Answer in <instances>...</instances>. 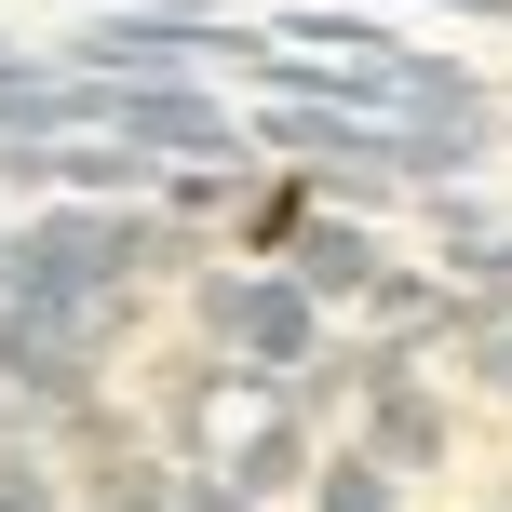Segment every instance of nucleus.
I'll list each match as a JSON object with an SVG mask.
<instances>
[{
	"mask_svg": "<svg viewBox=\"0 0 512 512\" xmlns=\"http://www.w3.org/2000/svg\"><path fill=\"white\" fill-rule=\"evenodd\" d=\"M445 351H459L472 378L512 405V283H459V324H445Z\"/></svg>",
	"mask_w": 512,
	"mask_h": 512,
	"instance_id": "nucleus-7",
	"label": "nucleus"
},
{
	"mask_svg": "<svg viewBox=\"0 0 512 512\" xmlns=\"http://www.w3.org/2000/svg\"><path fill=\"white\" fill-rule=\"evenodd\" d=\"M122 135L149 162H270L256 122H243L230 95H203V81H122Z\"/></svg>",
	"mask_w": 512,
	"mask_h": 512,
	"instance_id": "nucleus-4",
	"label": "nucleus"
},
{
	"mask_svg": "<svg viewBox=\"0 0 512 512\" xmlns=\"http://www.w3.org/2000/svg\"><path fill=\"white\" fill-rule=\"evenodd\" d=\"M283 270H297L324 310H337V297H364V283L391 270V243H378V203H310L297 230H283Z\"/></svg>",
	"mask_w": 512,
	"mask_h": 512,
	"instance_id": "nucleus-6",
	"label": "nucleus"
},
{
	"mask_svg": "<svg viewBox=\"0 0 512 512\" xmlns=\"http://www.w3.org/2000/svg\"><path fill=\"white\" fill-rule=\"evenodd\" d=\"M189 324H203L216 351H243L256 378H297V364L324 351V297H310L283 256H270V270H203V283H189Z\"/></svg>",
	"mask_w": 512,
	"mask_h": 512,
	"instance_id": "nucleus-3",
	"label": "nucleus"
},
{
	"mask_svg": "<svg viewBox=\"0 0 512 512\" xmlns=\"http://www.w3.org/2000/svg\"><path fill=\"white\" fill-rule=\"evenodd\" d=\"M176 512H270V499L243 472H216V459H176Z\"/></svg>",
	"mask_w": 512,
	"mask_h": 512,
	"instance_id": "nucleus-9",
	"label": "nucleus"
},
{
	"mask_svg": "<svg viewBox=\"0 0 512 512\" xmlns=\"http://www.w3.org/2000/svg\"><path fill=\"white\" fill-rule=\"evenodd\" d=\"M189 216L149 203H41L27 230H0V297H135L149 270H189Z\"/></svg>",
	"mask_w": 512,
	"mask_h": 512,
	"instance_id": "nucleus-1",
	"label": "nucleus"
},
{
	"mask_svg": "<svg viewBox=\"0 0 512 512\" xmlns=\"http://www.w3.org/2000/svg\"><path fill=\"white\" fill-rule=\"evenodd\" d=\"M0 512H54V486H41V459H27L14 432H0Z\"/></svg>",
	"mask_w": 512,
	"mask_h": 512,
	"instance_id": "nucleus-10",
	"label": "nucleus"
},
{
	"mask_svg": "<svg viewBox=\"0 0 512 512\" xmlns=\"http://www.w3.org/2000/svg\"><path fill=\"white\" fill-rule=\"evenodd\" d=\"M68 54H81V68H108V81H189V68H243L256 27L189 14V0H95V27H81Z\"/></svg>",
	"mask_w": 512,
	"mask_h": 512,
	"instance_id": "nucleus-2",
	"label": "nucleus"
},
{
	"mask_svg": "<svg viewBox=\"0 0 512 512\" xmlns=\"http://www.w3.org/2000/svg\"><path fill=\"white\" fill-rule=\"evenodd\" d=\"M310 512H418V499H405V472H391V459L324 445V459H310Z\"/></svg>",
	"mask_w": 512,
	"mask_h": 512,
	"instance_id": "nucleus-8",
	"label": "nucleus"
},
{
	"mask_svg": "<svg viewBox=\"0 0 512 512\" xmlns=\"http://www.w3.org/2000/svg\"><path fill=\"white\" fill-rule=\"evenodd\" d=\"M189 14H216V0H189Z\"/></svg>",
	"mask_w": 512,
	"mask_h": 512,
	"instance_id": "nucleus-13",
	"label": "nucleus"
},
{
	"mask_svg": "<svg viewBox=\"0 0 512 512\" xmlns=\"http://www.w3.org/2000/svg\"><path fill=\"white\" fill-rule=\"evenodd\" d=\"M405 14H459V27H512V0H405Z\"/></svg>",
	"mask_w": 512,
	"mask_h": 512,
	"instance_id": "nucleus-12",
	"label": "nucleus"
},
{
	"mask_svg": "<svg viewBox=\"0 0 512 512\" xmlns=\"http://www.w3.org/2000/svg\"><path fill=\"white\" fill-rule=\"evenodd\" d=\"M445 270H459V283H512V216H499L486 243H459V256H445Z\"/></svg>",
	"mask_w": 512,
	"mask_h": 512,
	"instance_id": "nucleus-11",
	"label": "nucleus"
},
{
	"mask_svg": "<svg viewBox=\"0 0 512 512\" xmlns=\"http://www.w3.org/2000/svg\"><path fill=\"white\" fill-rule=\"evenodd\" d=\"M351 445L364 459H391L418 486V472H445V445H459V418H445V391L418 378V364H378V378L351 391Z\"/></svg>",
	"mask_w": 512,
	"mask_h": 512,
	"instance_id": "nucleus-5",
	"label": "nucleus"
}]
</instances>
